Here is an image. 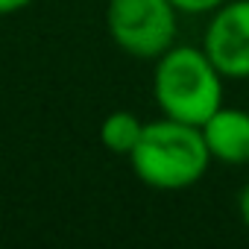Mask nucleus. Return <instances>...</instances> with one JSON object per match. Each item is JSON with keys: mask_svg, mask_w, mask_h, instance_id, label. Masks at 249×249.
Returning a JSON list of instances; mask_svg holds the SVG:
<instances>
[{"mask_svg": "<svg viewBox=\"0 0 249 249\" xmlns=\"http://www.w3.org/2000/svg\"><path fill=\"white\" fill-rule=\"evenodd\" d=\"M179 15L173 0H108L106 30L123 53L156 62L176 44Z\"/></svg>", "mask_w": 249, "mask_h": 249, "instance_id": "nucleus-3", "label": "nucleus"}, {"mask_svg": "<svg viewBox=\"0 0 249 249\" xmlns=\"http://www.w3.org/2000/svg\"><path fill=\"white\" fill-rule=\"evenodd\" d=\"M199 129L211 161H223L231 167L249 164V111L220 106Z\"/></svg>", "mask_w": 249, "mask_h": 249, "instance_id": "nucleus-5", "label": "nucleus"}, {"mask_svg": "<svg viewBox=\"0 0 249 249\" xmlns=\"http://www.w3.org/2000/svg\"><path fill=\"white\" fill-rule=\"evenodd\" d=\"M30 3H36V0H0V18H3V15H15V12L27 9Z\"/></svg>", "mask_w": 249, "mask_h": 249, "instance_id": "nucleus-8", "label": "nucleus"}, {"mask_svg": "<svg viewBox=\"0 0 249 249\" xmlns=\"http://www.w3.org/2000/svg\"><path fill=\"white\" fill-rule=\"evenodd\" d=\"M202 50L226 79H249V0H226L211 12Z\"/></svg>", "mask_w": 249, "mask_h": 249, "instance_id": "nucleus-4", "label": "nucleus"}, {"mask_svg": "<svg viewBox=\"0 0 249 249\" xmlns=\"http://www.w3.org/2000/svg\"><path fill=\"white\" fill-rule=\"evenodd\" d=\"M223 3H226V0H173V6L182 15H211Z\"/></svg>", "mask_w": 249, "mask_h": 249, "instance_id": "nucleus-7", "label": "nucleus"}, {"mask_svg": "<svg viewBox=\"0 0 249 249\" xmlns=\"http://www.w3.org/2000/svg\"><path fill=\"white\" fill-rule=\"evenodd\" d=\"M237 214H240V223L249 229V182L243 185V191L237 196Z\"/></svg>", "mask_w": 249, "mask_h": 249, "instance_id": "nucleus-9", "label": "nucleus"}, {"mask_svg": "<svg viewBox=\"0 0 249 249\" xmlns=\"http://www.w3.org/2000/svg\"><path fill=\"white\" fill-rule=\"evenodd\" d=\"M129 164L153 191H185L205 176L211 153L199 126L161 114L159 120L144 123V132L129 153Z\"/></svg>", "mask_w": 249, "mask_h": 249, "instance_id": "nucleus-1", "label": "nucleus"}, {"mask_svg": "<svg viewBox=\"0 0 249 249\" xmlns=\"http://www.w3.org/2000/svg\"><path fill=\"white\" fill-rule=\"evenodd\" d=\"M141 132H144V123L132 111L117 108V111L106 114V120L100 123V144L106 150L117 153V156H126L129 159V153L135 150Z\"/></svg>", "mask_w": 249, "mask_h": 249, "instance_id": "nucleus-6", "label": "nucleus"}, {"mask_svg": "<svg viewBox=\"0 0 249 249\" xmlns=\"http://www.w3.org/2000/svg\"><path fill=\"white\" fill-rule=\"evenodd\" d=\"M223 79L202 47L173 44L156 59L153 97L164 117L202 126L223 106Z\"/></svg>", "mask_w": 249, "mask_h": 249, "instance_id": "nucleus-2", "label": "nucleus"}]
</instances>
